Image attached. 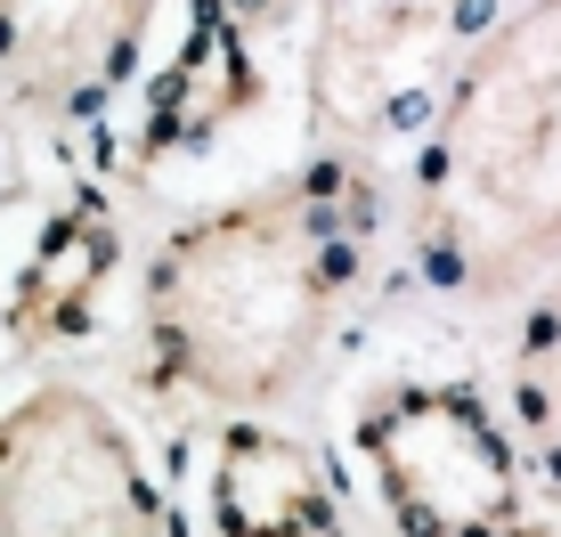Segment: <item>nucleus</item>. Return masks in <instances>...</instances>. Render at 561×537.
<instances>
[{
  "label": "nucleus",
  "instance_id": "nucleus-8",
  "mask_svg": "<svg viewBox=\"0 0 561 537\" xmlns=\"http://www.w3.org/2000/svg\"><path fill=\"white\" fill-rule=\"evenodd\" d=\"M211 522L220 529H334V489L301 439L268 424H228L220 472H211Z\"/></svg>",
  "mask_w": 561,
  "mask_h": 537
},
{
  "label": "nucleus",
  "instance_id": "nucleus-6",
  "mask_svg": "<svg viewBox=\"0 0 561 537\" xmlns=\"http://www.w3.org/2000/svg\"><path fill=\"white\" fill-rule=\"evenodd\" d=\"M456 0H325L309 42V114L318 130H375L423 82Z\"/></svg>",
  "mask_w": 561,
  "mask_h": 537
},
{
  "label": "nucleus",
  "instance_id": "nucleus-9",
  "mask_svg": "<svg viewBox=\"0 0 561 537\" xmlns=\"http://www.w3.org/2000/svg\"><path fill=\"white\" fill-rule=\"evenodd\" d=\"M114 277V228L99 213H57L42 228V244H33L25 261V285H16V342H73L90 334V318H99V294Z\"/></svg>",
  "mask_w": 561,
  "mask_h": 537
},
{
  "label": "nucleus",
  "instance_id": "nucleus-4",
  "mask_svg": "<svg viewBox=\"0 0 561 537\" xmlns=\"http://www.w3.org/2000/svg\"><path fill=\"white\" fill-rule=\"evenodd\" d=\"M358 456L382 505L415 537L520 529V472L489 399L463 382H391L358 415Z\"/></svg>",
  "mask_w": 561,
  "mask_h": 537
},
{
  "label": "nucleus",
  "instance_id": "nucleus-1",
  "mask_svg": "<svg viewBox=\"0 0 561 537\" xmlns=\"http://www.w3.org/2000/svg\"><path fill=\"white\" fill-rule=\"evenodd\" d=\"M342 220L325 187H261L187 220L147 268L154 375L211 408H268L309 375L342 294Z\"/></svg>",
  "mask_w": 561,
  "mask_h": 537
},
{
  "label": "nucleus",
  "instance_id": "nucleus-2",
  "mask_svg": "<svg viewBox=\"0 0 561 537\" xmlns=\"http://www.w3.org/2000/svg\"><path fill=\"white\" fill-rule=\"evenodd\" d=\"M423 253L463 294L561 261V0H529L456 73L432 156Z\"/></svg>",
  "mask_w": 561,
  "mask_h": 537
},
{
  "label": "nucleus",
  "instance_id": "nucleus-5",
  "mask_svg": "<svg viewBox=\"0 0 561 537\" xmlns=\"http://www.w3.org/2000/svg\"><path fill=\"white\" fill-rule=\"evenodd\" d=\"M154 0H0V90L33 114L99 106L130 73Z\"/></svg>",
  "mask_w": 561,
  "mask_h": 537
},
{
  "label": "nucleus",
  "instance_id": "nucleus-10",
  "mask_svg": "<svg viewBox=\"0 0 561 537\" xmlns=\"http://www.w3.org/2000/svg\"><path fill=\"white\" fill-rule=\"evenodd\" d=\"M513 399H520V424H529L537 456H546V472L561 481V285L529 310V325H520Z\"/></svg>",
  "mask_w": 561,
  "mask_h": 537
},
{
  "label": "nucleus",
  "instance_id": "nucleus-7",
  "mask_svg": "<svg viewBox=\"0 0 561 537\" xmlns=\"http://www.w3.org/2000/svg\"><path fill=\"white\" fill-rule=\"evenodd\" d=\"M261 99V73L253 57H244V33L228 9H196V25H187L180 57L163 66V82H154V123H147V156H180V147H204L220 139L228 123H237L244 106Z\"/></svg>",
  "mask_w": 561,
  "mask_h": 537
},
{
  "label": "nucleus",
  "instance_id": "nucleus-3",
  "mask_svg": "<svg viewBox=\"0 0 561 537\" xmlns=\"http://www.w3.org/2000/svg\"><path fill=\"white\" fill-rule=\"evenodd\" d=\"M163 489L82 382H42L0 415V537H163Z\"/></svg>",
  "mask_w": 561,
  "mask_h": 537
}]
</instances>
